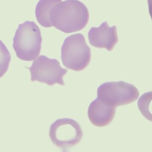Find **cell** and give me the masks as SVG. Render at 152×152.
I'll use <instances>...</instances> for the list:
<instances>
[{
    "label": "cell",
    "mask_w": 152,
    "mask_h": 152,
    "mask_svg": "<svg viewBox=\"0 0 152 152\" xmlns=\"http://www.w3.org/2000/svg\"><path fill=\"white\" fill-rule=\"evenodd\" d=\"M89 19L87 7L79 0H66L50 10L49 20L52 26L65 33L81 31Z\"/></svg>",
    "instance_id": "6da1fadb"
},
{
    "label": "cell",
    "mask_w": 152,
    "mask_h": 152,
    "mask_svg": "<svg viewBox=\"0 0 152 152\" xmlns=\"http://www.w3.org/2000/svg\"><path fill=\"white\" fill-rule=\"evenodd\" d=\"M42 42L38 26L34 22L26 21L18 26L13 39V47L19 59L31 61L39 55Z\"/></svg>",
    "instance_id": "7a4b0ae2"
},
{
    "label": "cell",
    "mask_w": 152,
    "mask_h": 152,
    "mask_svg": "<svg viewBox=\"0 0 152 152\" xmlns=\"http://www.w3.org/2000/svg\"><path fill=\"white\" fill-rule=\"evenodd\" d=\"M91 56V50L82 34H76L66 38L61 48V59L66 67L83 71L89 64Z\"/></svg>",
    "instance_id": "3957f363"
},
{
    "label": "cell",
    "mask_w": 152,
    "mask_h": 152,
    "mask_svg": "<svg viewBox=\"0 0 152 152\" xmlns=\"http://www.w3.org/2000/svg\"><path fill=\"white\" fill-rule=\"evenodd\" d=\"M139 96V92L135 86L123 81L104 83L97 89L98 98L114 107L133 103Z\"/></svg>",
    "instance_id": "277c9868"
},
{
    "label": "cell",
    "mask_w": 152,
    "mask_h": 152,
    "mask_svg": "<svg viewBox=\"0 0 152 152\" xmlns=\"http://www.w3.org/2000/svg\"><path fill=\"white\" fill-rule=\"evenodd\" d=\"M49 136L52 143L61 148L72 147L80 143L83 136L78 122L71 118L57 120L51 124Z\"/></svg>",
    "instance_id": "5b68a950"
},
{
    "label": "cell",
    "mask_w": 152,
    "mask_h": 152,
    "mask_svg": "<svg viewBox=\"0 0 152 152\" xmlns=\"http://www.w3.org/2000/svg\"><path fill=\"white\" fill-rule=\"evenodd\" d=\"M32 82L38 81L50 86L58 83L64 85L63 77L67 71L62 68L57 59L41 56L35 59L29 68Z\"/></svg>",
    "instance_id": "8992f818"
},
{
    "label": "cell",
    "mask_w": 152,
    "mask_h": 152,
    "mask_svg": "<svg viewBox=\"0 0 152 152\" xmlns=\"http://www.w3.org/2000/svg\"><path fill=\"white\" fill-rule=\"evenodd\" d=\"M90 44L98 48H105L108 51L113 50L118 42L117 27H110L107 22H105L99 27H92L89 31Z\"/></svg>",
    "instance_id": "52a82bcc"
},
{
    "label": "cell",
    "mask_w": 152,
    "mask_h": 152,
    "mask_svg": "<svg viewBox=\"0 0 152 152\" xmlns=\"http://www.w3.org/2000/svg\"><path fill=\"white\" fill-rule=\"evenodd\" d=\"M115 111L116 107L108 105L97 98L89 106L88 116L94 126L105 127L112 122L114 118Z\"/></svg>",
    "instance_id": "ba28073f"
},
{
    "label": "cell",
    "mask_w": 152,
    "mask_h": 152,
    "mask_svg": "<svg viewBox=\"0 0 152 152\" xmlns=\"http://www.w3.org/2000/svg\"><path fill=\"white\" fill-rule=\"evenodd\" d=\"M62 0H40L35 9V15L37 21L42 26L46 28L52 27L49 20L51 9Z\"/></svg>",
    "instance_id": "9c48e42d"
},
{
    "label": "cell",
    "mask_w": 152,
    "mask_h": 152,
    "mask_svg": "<svg viewBox=\"0 0 152 152\" xmlns=\"http://www.w3.org/2000/svg\"><path fill=\"white\" fill-rule=\"evenodd\" d=\"M152 98V92L144 93L140 96L138 101L139 109L142 115L147 120L152 121V115L149 111V105Z\"/></svg>",
    "instance_id": "30bf717a"
},
{
    "label": "cell",
    "mask_w": 152,
    "mask_h": 152,
    "mask_svg": "<svg viewBox=\"0 0 152 152\" xmlns=\"http://www.w3.org/2000/svg\"><path fill=\"white\" fill-rule=\"evenodd\" d=\"M11 56L5 44L0 40V78L7 72Z\"/></svg>",
    "instance_id": "8fae6325"
}]
</instances>
